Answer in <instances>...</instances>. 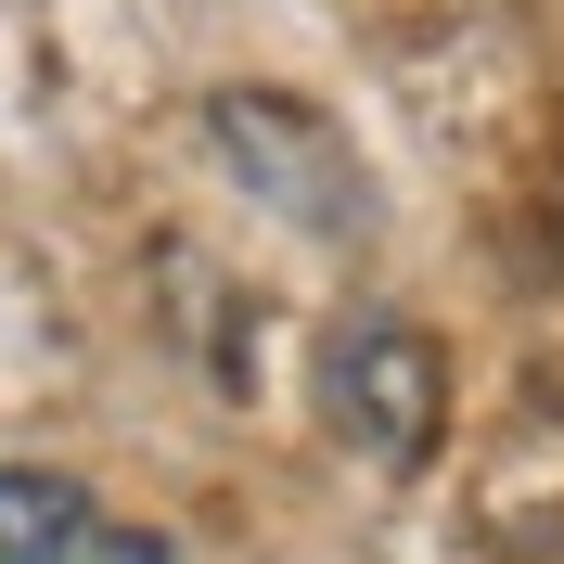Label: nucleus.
<instances>
[{
	"instance_id": "nucleus-3",
	"label": "nucleus",
	"mask_w": 564,
	"mask_h": 564,
	"mask_svg": "<svg viewBox=\"0 0 564 564\" xmlns=\"http://www.w3.org/2000/svg\"><path fill=\"white\" fill-rule=\"evenodd\" d=\"M90 552V488L52 462H0V564H77Z\"/></svg>"
},
{
	"instance_id": "nucleus-1",
	"label": "nucleus",
	"mask_w": 564,
	"mask_h": 564,
	"mask_svg": "<svg viewBox=\"0 0 564 564\" xmlns=\"http://www.w3.org/2000/svg\"><path fill=\"white\" fill-rule=\"evenodd\" d=\"M206 141L245 167V193L270 218H295V231H321V245H359V231H372L359 154H347V129H334L321 104H295V90H218Z\"/></svg>"
},
{
	"instance_id": "nucleus-2",
	"label": "nucleus",
	"mask_w": 564,
	"mask_h": 564,
	"mask_svg": "<svg viewBox=\"0 0 564 564\" xmlns=\"http://www.w3.org/2000/svg\"><path fill=\"white\" fill-rule=\"evenodd\" d=\"M334 423H347L386 475L436 462V423H449V359H436V334H423V321H359L347 347H334Z\"/></svg>"
}]
</instances>
